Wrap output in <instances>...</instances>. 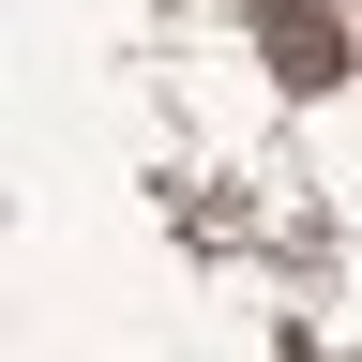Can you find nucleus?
Listing matches in <instances>:
<instances>
[{
	"label": "nucleus",
	"mask_w": 362,
	"mask_h": 362,
	"mask_svg": "<svg viewBox=\"0 0 362 362\" xmlns=\"http://www.w3.org/2000/svg\"><path fill=\"white\" fill-rule=\"evenodd\" d=\"M272 61H287V76H332V16H317V0H272Z\"/></svg>",
	"instance_id": "f257e3e1"
}]
</instances>
